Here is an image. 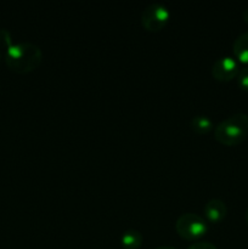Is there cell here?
Listing matches in <instances>:
<instances>
[{
	"label": "cell",
	"mask_w": 248,
	"mask_h": 249,
	"mask_svg": "<svg viewBox=\"0 0 248 249\" xmlns=\"http://www.w3.org/2000/svg\"><path fill=\"white\" fill-rule=\"evenodd\" d=\"M43 60V51L36 44L21 41L12 44L5 53V62L14 72L24 74L39 67Z\"/></svg>",
	"instance_id": "cell-1"
},
{
	"label": "cell",
	"mask_w": 248,
	"mask_h": 249,
	"mask_svg": "<svg viewBox=\"0 0 248 249\" xmlns=\"http://www.w3.org/2000/svg\"><path fill=\"white\" fill-rule=\"evenodd\" d=\"M248 135V114L237 112L218 123L214 128V136L220 143L233 146L242 142Z\"/></svg>",
	"instance_id": "cell-2"
},
{
	"label": "cell",
	"mask_w": 248,
	"mask_h": 249,
	"mask_svg": "<svg viewBox=\"0 0 248 249\" xmlns=\"http://www.w3.org/2000/svg\"><path fill=\"white\" fill-rule=\"evenodd\" d=\"M177 233L185 240H197L208 230L207 220L197 213H185L175 223Z\"/></svg>",
	"instance_id": "cell-3"
},
{
	"label": "cell",
	"mask_w": 248,
	"mask_h": 249,
	"mask_svg": "<svg viewBox=\"0 0 248 249\" xmlns=\"http://www.w3.org/2000/svg\"><path fill=\"white\" fill-rule=\"evenodd\" d=\"M169 10L160 2H152L143 9L141 14V23L147 31H159L169 19Z\"/></svg>",
	"instance_id": "cell-4"
},
{
	"label": "cell",
	"mask_w": 248,
	"mask_h": 249,
	"mask_svg": "<svg viewBox=\"0 0 248 249\" xmlns=\"http://www.w3.org/2000/svg\"><path fill=\"white\" fill-rule=\"evenodd\" d=\"M238 65L231 56L219 57L212 66V75L220 82H229L237 77Z\"/></svg>",
	"instance_id": "cell-5"
},
{
	"label": "cell",
	"mask_w": 248,
	"mask_h": 249,
	"mask_svg": "<svg viewBox=\"0 0 248 249\" xmlns=\"http://www.w3.org/2000/svg\"><path fill=\"white\" fill-rule=\"evenodd\" d=\"M226 214H228V207L225 202L219 198L209 199L204 206V215L209 221L218 223L225 218Z\"/></svg>",
	"instance_id": "cell-6"
},
{
	"label": "cell",
	"mask_w": 248,
	"mask_h": 249,
	"mask_svg": "<svg viewBox=\"0 0 248 249\" xmlns=\"http://www.w3.org/2000/svg\"><path fill=\"white\" fill-rule=\"evenodd\" d=\"M233 53L243 63H248V32L240 34L233 41Z\"/></svg>",
	"instance_id": "cell-7"
},
{
	"label": "cell",
	"mask_w": 248,
	"mask_h": 249,
	"mask_svg": "<svg viewBox=\"0 0 248 249\" xmlns=\"http://www.w3.org/2000/svg\"><path fill=\"white\" fill-rule=\"evenodd\" d=\"M142 240L143 237L140 231L135 230V229H129L123 232L121 242L124 249H138L142 245Z\"/></svg>",
	"instance_id": "cell-8"
},
{
	"label": "cell",
	"mask_w": 248,
	"mask_h": 249,
	"mask_svg": "<svg viewBox=\"0 0 248 249\" xmlns=\"http://www.w3.org/2000/svg\"><path fill=\"white\" fill-rule=\"evenodd\" d=\"M190 126L197 134H207L213 129V121L204 114H197L190 119Z\"/></svg>",
	"instance_id": "cell-9"
},
{
	"label": "cell",
	"mask_w": 248,
	"mask_h": 249,
	"mask_svg": "<svg viewBox=\"0 0 248 249\" xmlns=\"http://www.w3.org/2000/svg\"><path fill=\"white\" fill-rule=\"evenodd\" d=\"M237 84L241 89L248 90V67L242 68L237 73Z\"/></svg>",
	"instance_id": "cell-10"
},
{
	"label": "cell",
	"mask_w": 248,
	"mask_h": 249,
	"mask_svg": "<svg viewBox=\"0 0 248 249\" xmlns=\"http://www.w3.org/2000/svg\"><path fill=\"white\" fill-rule=\"evenodd\" d=\"M11 45H12L11 33H10L7 29L0 28V46H1V48H5L7 50Z\"/></svg>",
	"instance_id": "cell-11"
},
{
	"label": "cell",
	"mask_w": 248,
	"mask_h": 249,
	"mask_svg": "<svg viewBox=\"0 0 248 249\" xmlns=\"http://www.w3.org/2000/svg\"><path fill=\"white\" fill-rule=\"evenodd\" d=\"M187 249H218L213 243L207 242V241H199V242L192 243Z\"/></svg>",
	"instance_id": "cell-12"
},
{
	"label": "cell",
	"mask_w": 248,
	"mask_h": 249,
	"mask_svg": "<svg viewBox=\"0 0 248 249\" xmlns=\"http://www.w3.org/2000/svg\"><path fill=\"white\" fill-rule=\"evenodd\" d=\"M242 17H243V19H245L246 23H248V7H247V9L243 10V12H242Z\"/></svg>",
	"instance_id": "cell-13"
},
{
	"label": "cell",
	"mask_w": 248,
	"mask_h": 249,
	"mask_svg": "<svg viewBox=\"0 0 248 249\" xmlns=\"http://www.w3.org/2000/svg\"><path fill=\"white\" fill-rule=\"evenodd\" d=\"M155 249H177L174 247H170V246H159V247L155 248Z\"/></svg>",
	"instance_id": "cell-14"
},
{
	"label": "cell",
	"mask_w": 248,
	"mask_h": 249,
	"mask_svg": "<svg viewBox=\"0 0 248 249\" xmlns=\"http://www.w3.org/2000/svg\"><path fill=\"white\" fill-rule=\"evenodd\" d=\"M245 218H246V221H247V224H248V208H247V211H246Z\"/></svg>",
	"instance_id": "cell-15"
},
{
	"label": "cell",
	"mask_w": 248,
	"mask_h": 249,
	"mask_svg": "<svg viewBox=\"0 0 248 249\" xmlns=\"http://www.w3.org/2000/svg\"><path fill=\"white\" fill-rule=\"evenodd\" d=\"M0 58H1V53H0Z\"/></svg>",
	"instance_id": "cell-16"
}]
</instances>
